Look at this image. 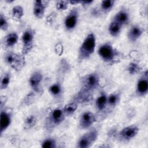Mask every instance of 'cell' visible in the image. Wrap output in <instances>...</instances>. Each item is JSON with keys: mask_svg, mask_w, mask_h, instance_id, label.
Returning <instances> with one entry per match:
<instances>
[{"mask_svg": "<svg viewBox=\"0 0 148 148\" xmlns=\"http://www.w3.org/2000/svg\"><path fill=\"white\" fill-rule=\"evenodd\" d=\"M11 123V116L9 113L5 111H1L0 116V133L2 134Z\"/></svg>", "mask_w": 148, "mask_h": 148, "instance_id": "9a60e30c", "label": "cell"}, {"mask_svg": "<svg viewBox=\"0 0 148 148\" xmlns=\"http://www.w3.org/2000/svg\"><path fill=\"white\" fill-rule=\"evenodd\" d=\"M36 122V119L35 116L34 115H29L24 121V128L25 129H30L35 125Z\"/></svg>", "mask_w": 148, "mask_h": 148, "instance_id": "7402d4cb", "label": "cell"}, {"mask_svg": "<svg viewBox=\"0 0 148 148\" xmlns=\"http://www.w3.org/2000/svg\"><path fill=\"white\" fill-rule=\"evenodd\" d=\"M49 91L52 95H53L54 96H57L61 93V87L60 84H58L57 83H55L50 87Z\"/></svg>", "mask_w": 148, "mask_h": 148, "instance_id": "484cf974", "label": "cell"}, {"mask_svg": "<svg viewBox=\"0 0 148 148\" xmlns=\"http://www.w3.org/2000/svg\"><path fill=\"white\" fill-rule=\"evenodd\" d=\"M78 11L73 9L67 15L65 20V26L68 30H72L75 28L78 21Z\"/></svg>", "mask_w": 148, "mask_h": 148, "instance_id": "9c48e42d", "label": "cell"}, {"mask_svg": "<svg viewBox=\"0 0 148 148\" xmlns=\"http://www.w3.org/2000/svg\"><path fill=\"white\" fill-rule=\"evenodd\" d=\"M129 14L125 10H120L114 16V20L120 25H123L127 24L129 21Z\"/></svg>", "mask_w": 148, "mask_h": 148, "instance_id": "2e32d148", "label": "cell"}, {"mask_svg": "<svg viewBox=\"0 0 148 148\" xmlns=\"http://www.w3.org/2000/svg\"><path fill=\"white\" fill-rule=\"evenodd\" d=\"M99 79L97 74L90 73L85 76L82 82V87L84 90L87 91H92L99 86Z\"/></svg>", "mask_w": 148, "mask_h": 148, "instance_id": "277c9868", "label": "cell"}, {"mask_svg": "<svg viewBox=\"0 0 148 148\" xmlns=\"http://www.w3.org/2000/svg\"><path fill=\"white\" fill-rule=\"evenodd\" d=\"M12 16L17 20H20L24 15V10L21 6H16L12 9Z\"/></svg>", "mask_w": 148, "mask_h": 148, "instance_id": "ffe728a7", "label": "cell"}, {"mask_svg": "<svg viewBox=\"0 0 148 148\" xmlns=\"http://www.w3.org/2000/svg\"><path fill=\"white\" fill-rule=\"evenodd\" d=\"M140 70V66L135 62H131L128 64L127 71L131 75H135L138 73Z\"/></svg>", "mask_w": 148, "mask_h": 148, "instance_id": "d4e9b609", "label": "cell"}, {"mask_svg": "<svg viewBox=\"0 0 148 148\" xmlns=\"http://www.w3.org/2000/svg\"><path fill=\"white\" fill-rule=\"evenodd\" d=\"M138 131L139 129L136 126H128L122 129L120 132V136L123 140H129L137 135Z\"/></svg>", "mask_w": 148, "mask_h": 148, "instance_id": "30bf717a", "label": "cell"}, {"mask_svg": "<svg viewBox=\"0 0 148 148\" xmlns=\"http://www.w3.org/2000/svg\"><path fill=\"white\" fill-rule=\"evenodd\" d=\"M80 3V1H69V3H71V5H76L77 3Z\"/></svg>", "mask_w": 148, "mask_h": 148, "instance_id": "1f68e13d", "label": "cell"}, {"mask_svg": "<svg viewBox=\"0 0 148 148\" xmlns=\"http://www.w3.org/2000/svg\"><path fill=\"white\" fill-rule=\"evenodd\" d=\"M18 39V35L15 32H12L7 35L4 39V43L8 47H12L14 46Z\"/></svg>", "mask_w": 148, "mask_h": 148, "instance_id": "e0dca14e", "label": "cell"}, {"mask_svg": "<svg viewBox=\"0 0 148 148\" xmlns=\"http://www.w3.org/2000/svg\"><path fill=\"white\" fill-rule=\"evenodd\" d=\"M0 28L3 31H6L8 28V21L2 14L0 16Z\"/></svg>", "mask_w": 148, "mask_h": 148, "instance_id": "f1b7e54d", "label": "cell"}, {"mask_svg": "<svg viewBox=\"0 0 148 148\" xmlns=\"http://www.w3.org/2000/svg\"><path fill=\"white\" fill-rule=\"evenodd\" d=\"M143 30L138 25H134L132 26L128 32V38L131 42H135L138 39V38L143 34Z\"/></svg>", "mask_w": 148, "mask_h": 148, "instance_id": "4fadbf2b", "label": "cell"}, {"mask_svg": "<svg viewBox=\"0 0 148 148\" xmlns=\"http://www.w3.org/2000/svg\"><path fill=\"white\" fill-rule=\"evenodd\" d=\"M95 36L93 33H90L84 39L79 49L78 58L83 61L88 58L94 52L95 49Z\"/></svg>", "mask_w": 148, "mask_h": 148, "instance_id": "6da1fadb", "label": "cell"}, {"mask_svg": "<svg viewBox=\"0 0 148 148\" xmlns=\"http://www.w3.org/2000/svg\"><path fill=\"white\" fill-rule=\"evenodd\" d=\"M65 114L60 109H54L48 117V123L49 125L54 127L60 124L64 119Z\"/></svg>", "mask_w": 148, "mask_h": 148, "instance_id": "52a82bcc", "label": "cell"}, {"mask_svg": "<svg viewBox=\"0 0 148 148\" xmlns=\"http://www.w3.org/2000/svg\"><path fill=\"white\" fill-rule=\"evenodd\" d=\"M114 3V1L113 0H104L101 2V9L105 12L110 11Z\"/></svg>", "mask_w": 148, "mask_h": 148, "instance_id": "603a6c76", "label": "cell"}, {"mask_svg": "<svg viewBox=\"0 0 148 148\" xmlns=\"http://www.w3.org/2000/svg\"><path fill=\"white\" fill-rule=\"evenodd\" d=\"M107 97L105 94H101L96 100V106L97 107V108L100 110H103L106 104V102H107Z\"/></svg>", "mask_w": 148, "mask_h": 148, "instance_id": "44dd1931", "label": "cell"}, {"mask_svg": "<svg viewBox=\"0 0 148 148\" xmlns=\"http://www.w3.org/2000/svg\"><path fill=\"white\" fill-rule=\"evenodd\" d=\"M77 105L76 102H73L66 104L63 109V112L65 115H71L77 109Z\"/></svg>", "mask_w": 148, "mask_h": 148, "instance_id": "d6986e66", "label": "cell"}, {"mask_svg": "<svg viewBox=\"0 0 148 148\" xmlns=\"http://www.w3.org/2000/svg\"><path fill=\"white\" fill-rule=\"evenodd\" d=\"M42 79V75L41 73L39 71H36L34 72L30 76L29 82L31 87L34 90L38 91L39 90L40 83Z\"/></svg>", "mask_w": 148, "mask_h": 148, "instance_id": "5bb4252c", "label": "cell"}, {"mask_svg": "<svg viewBox=\"0 0 148 148\" xmlns=\"http://www.w3.org/2000/svg\"><path fill=\"white\" fill-rule=\"evenodd\" d=\"M49 3L48 1H35L34 5V14L36 18H42L45 14V9Z\"/></svg>", "mask_w": 148, "mask_h": 148, "instance_id": "8fae6325", "label": "cell"}, {"mask_svg": "<svg viewBox=\"0 0 148 148\" xmlns=\"http://www.w3.org/2000/svg\"><path fill=\"white\" fill-rule=\"evenodd\" d=\"M5 61L15 70H20L25 64L23 54L13 53H9L5 57Z\"/></svg>", "mask_w": 148, "mask_h": 148, "instance_id": "5b68a950", "label": "cell"}, {"mask_svg": "<svg viewBox=\"0 0 148 148\" xmlns=\"http://www.w3.org/2000/svg\"><path fill=\"white\" fill-rule=\"evenodd\" d=\"M121 26L122 25H120L119 23L114 20H113L109 24L108 28L110 34L113 36H117L121 31Z\"/></svg>", "mask_w": 148, "mask_h": 148, "instance_id": "ac0fdd59", "label": "cell"}, {"mask_svg": "<svg viewBox=\"0 0 148 148\" xmlns=\"http://www.w3.org/2000/svg\"><path fill=\"white\" fill-rule=\"evenodd\" d=\"M98 54L102 60L106 62H113L118 52L113 47V46L107 43L101 45L98 49Z\"/></svg>", "mask_w": 148, "mask_h": 148, "instance_id": "7a4b0ae2", "label": "cell"}, {"mask_svg": "<svg viewBox=\"0 0 148 148\" xmlns=\"http://www.w3.org/2000/svg\"><path fill=\"white\" fill-rule=\"evenodd\" d=\"M118 100H119L118 95H117L116 94H112L109 97L108 99H107V101L108 102L110 106H114V105H116Z\"/></svg>", "mask_w": 148, "mask_h": 148, "instance_id": "f546056e", "label": "cell"}, {"mask_svg": "<svg viewBox=\"0 0 148 148\" xmlns=\"http://www.w3.org/2000/svg\"><path fill=\"white\" fill-rule=\"evenodd\" d=\"M97 138V132L95 130H92L82 135L77 140L76 147L79 148H87L90 147L96 140Z\"/></svg>", "mask_w": 148, "mask_h": 148, "instance_id": "3957f363", "label": "cell"}, {"mask_svg": "<svg viewBox=\"0 0 148 148\" xmlns=\"http://www.w3.org/2000/svg\"><path fill=\"white\" fill-rule=\"evenodd\" d=\"M148 90L147 72L146 71L144 75L140 77L137 83L136 92L139 95H145L147 94Z\"/></svg>", "mask_w": 148, "mask_h": 148, "instance_id": "7c38bea8", "label": "cell"}, {"mask_svg": "<svg viewBox=\"0 0 148 148\" xmlns=\"http://www.w3.org/2000/svg\"><path fill=\"white\" fill-rule=\"evenodd\" d=\"M69 1H58L57 2L56 6V8L60 11L65 10L68 8Z\"/></svg>", "mask_w": 148, "mask_h": 148, "instance_id": "83f0119b", "label": "cell"}, {"mask_svg": "<svg viewBox=\"0 0 148 148\" xmlns=\"http://www.w3.org/2000/svg\"><path fill=\"white\" fill-rule=\"evenodd\" d=\"M95 121V117L94 114L89 111L84 112L80 119L79 126L82 129H87L91 126Z\"/></svg>", "mask_w": 148, "mask_h": 148, "instance_id": "ba28073f", "label": "cell"}, {"mask_svg": "<svg viewBox=\"0 0 148 148\" xmlns=\"http://www.w3.org/2000/svg\"><path fill=\"white\" fill-rule=\"evenodd\" d=\"M93 2V1H80V3L82 4H84V5H87L90 3Z\"/></svg>", "mask_w": 148, "mask_h": 148, "instance_id": "4dcf8cb0", "label": "cell"}, {"mask_svg": "<svg viewBox=\"0 0 148 148\" xmlns=\"http://www.w3.org/2000/svg\"><path fill=\"white\" fill-rule=\"evenodd\" d=\"M10 80V75L9 73H6L3 75L1 80V89L4 90L8 87Z\"/></svg>", "mask_w": 148, "mask_h": 148, "instance_id": "cb8c5ba5", "label": "cell"}, {"mask_svg": "<svg viewBox=\"0 0 148 148\" xmlns=\"http://www.w3.org/2000/svg\"><path fill=\"white\" fill-rule=\"evenodd\" d=\"M41 146L44 148H54L56 147V142L53 139L48 138L42 142Z\"/></svg>", "mask_w": 148, "mask_h": 148, "instance_id": "4316f807", "label": "cell"}, {"mask_svg": "<svg viewBox=\"0 0 148 148\" xmlns=\"http://www.w3.org/2000/svg\"><path fill=\"white\" fill-rule=\"evenodd\" d=\"M34 32L32 29H27L22 35L23 54H27L32 48Z\"/></svg>", "mask_w": 148, "mask_h": 148, "instance_id": "8992f818", "label": "cell"}]
</instances>
